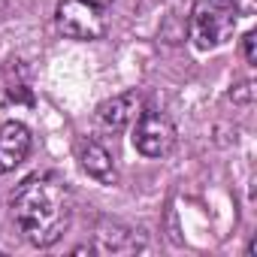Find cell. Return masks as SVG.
<instances>
[{
	"label": "cell",
	"mask_w": 257,
	"mask_h": 257,
	"mask_svg": "<svg viewBox=\"0 0 257 257\" xmlns=\"http://www.w3.org/2000/svg\"><path fill=\"white\" fill-rule=\"evenodd\" d=\"M13 218L31 245L37 248L55 245L73 221L70 188L55 176L28 179L13 200Z\"/></svg>",
	"instance_id": "cell-1"
},
{
	"label": "cell",
	"mask_w": 257,
	"mask_h": 257,
	"mask_svg": "<svg viewBox=\"0 0 257 257\" xmlns=\"http://www.w3.org/2000/svg\"><path fill=\"white\" fill-rule=\"evenodd\" d=\"M239 22V10L233 7V0H197L191 10V43L200 52H212L221 49Z\"/></svg>",
	"instance_id": "cell-2"
},
{
	"label": "cell",
	"mask_w": 257,
	"mask_h": 257,
	"mask_svg": "<svg viewBox=\"0 0 257 257\" xmlns=\"http://www.w3.org/2000/svg\"><path fill=\"white\" fill-rule=\"evenodd\" d=\"M58 31L70 40H100L106 34V13L85 0H61L55 10Z\"/></svg>",
	"instance_id": "cell-3"
},
{
	"label": "cell",
	"mask_w": 257,
	"mask_h": 257,
	"mask_svg": "<svg viewBox=\"0 0 257 257\" xmlns=\"http://www.w3.org/2000/svg\"><path fill=\"white\" fill-rule=\"evenodd\" d=\"M134 146L146 158L170 155L176 146V124L164 112H155V109L140 112V118L134 121Z\"/></svg>",
	"instance_id": "cell-4"
},
{
	"label": "cell",
	"mask_w": 257,
	"mask_h": 257,
	"mask_svg": "<svg viewBox=\"0 0 257 257\" xmlns=\"http://www.w3.org/2000/svg\"><path fill=\"white\" fill-rule=\"evenodd\" d=\"M31 131L22 121H7L0 124V173L16 170L28 155H31Z\"/></svg>",
	"instance_id": "cell-5"
},
{
	"label": "cell",
	"mask_w": 257,
	"mask_h": 257,
	"mask_svg": "<svg viewBox=\"0 0 257 257\" xmlns=\"http://www.w3.org/2000/svg\"><path fill=\"white\" fill-rule=\"evenodd\" d=\"M143 112V94L140 91H127V94H118L106 103H100L97 115L106 127H112V131H121V127L134 124Z\"/></svg>",
	"instance_id": "cell-6"
},
{
	"label": "cell",
	"mask_w": 257,
	"mask_h": 257,
	"mask_svg": "<svg viewBox=\"0 0 257 257\" xmlns=\"http://www.w3.org/2000/svg\"><path fill=\"white\" fill-rule=\"evenodd\" d=\"M79 164H82V170L91 176V179H97L100 185H115V179H118V173H115V164H112V155L100 146V143H79Z\"/></svg>",
	"instance_id": "cell-7"
},
{
	"label": "cell",
	"mask_w": 257,
	"mask_h": 257,
	"mask_svg": "<svg viewBox=\"0 0 257 257\" xmlns=\"http://www.w3.org/2000/svg\"><path fill=\"white\" fill-rule=\"evenodd\" d=\"M242 52H245V61L254 67V64H257V34H254V31L245 34V40H242Z\"/></svg>",
	"instance_id": "cell-8"
},
{
	"label": "cell",
	"mask_w": 257,
	"mask_h": 257,
	"mask_svg": "<svg viewBox=\"0 0 257 257\" xmlns=\"http://www.w3.org/2000/svg\"><path fill=\"white\" fill-rule=\"evenodd\" d=\"M233 7H236L239 13H251V10H254V0H233Z\"/></svg>",
	"instance_id": "cell-9"
},
{
	"label": "cell",
	"mask_w": 257,
	"mask_h": 257,
	"mask_svg": "<svg viewBox=\"0 0 257 257\" xmlns=\"http://www.w3.org/2000/svg\"><path fill=\"white\" fill-rule=\"evenodd\" d=\"M85 4H91V7H97V10H103V13H106V10L115 4V0H85Z\"/></svg>",
	"instance_id": "cell-10"
}]
</instances>
